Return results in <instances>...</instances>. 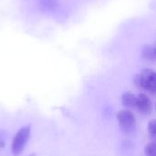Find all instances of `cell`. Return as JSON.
I'll return each mask as SVG.
<instances>
[{"mask_svg":"<svg viewBox=\"0 0 156 156\" xmlns=\"http://www.w3.org/2000/svg\"><path fill=\"white\" fill-rule=\"evenodd\" d=\"M134 83L138 88L154 94L156 92V73L151 69H144L134 77Z\"/></svg>","mask_w":156,"mask_h":156,"instance_id":"cell-1","label":"cell"},{"mask_svg":"<svg viewBox=\"0 0 156 156\" xmlns=\"http://www.w3.org/2000/svg\"><path fill=\"white\" fill-rule=\"evenodd\" d=\"M117 121L122 131L126 134H131L136 127V120L133 113L127 110H121L117 113Z\"/></svg>","mask_w":156,"mask_h":156,"instance_id":"cell-2","label":"cell"},{"mask_svg":"<svg viewBox=\"0 0 156 156\" xmlns=\"http://www.w3.org/2000/svg\"><path fill=\"white\" fill-rule=\"evenodd\" d=\"M30 131H31L30 126L27 125V126L22 127L16 133V135L13 139V142H12V146H11V150H12V153L14 155H18L23 152V150L29 139Z\"/></svg>","mask_w":156,"mask_h":156,"instance_id":"cell-3","label":"cell"},{"mask_svg":"<svg viewBox=\"0 0 156 156\" xmlns=\"http://www.w3.org/2000/svg\"><path fill=\"white\" fill-rule=\"evenodd\" d=\"M135 108L138 110L140 113L144 115H148L151 114L153 112V102L146 94L140 93L136 96Z\"/></svg>","mask_w":156,"mask_h":156,"instance_id":"cell-4","label":"cell"},{"mask_svg":"<svg viewBox=\"0 0 156 156\" xmlns=\"http://www.w3.org/2000/svg\"><path fill=\"white\" fill-rule=\"evenodd\" d=\"M122 103L127 110L134 109L136 106V96L132 92L126 91L122 95Z\"/></svg>","mask_w":156,"mask_h":156,"instance_id":"cell-5","label":"cell"},{"mask_svg":"<svg viewBox=\"0 0 156 156\" xmlns=\"http://www.w3.org/2000/svg\"><path fill=\"white\" fill-rule=\"evenodd\" d=\"M142 56L144 59L149 61H154L156 59V48L154 44L146 45L142 50Z\"/></svg>","mask_w":156,"mask_h":156,"instance_id":"cell-6","label":"cell"},{"mask_svg":"<svg viewBox=\"0 0 156 156\" xmlns=\"http://www.w3.org/2000/svg\"><path fill=\"white\" fill-rule=\"evenodd\" d=\"M145 156H156V144L154 142L149 143L144 148Z\"/></svg>","mask_w":156,"mask_h":156,"instance_id":"cell-7","label":"cell"},{"mask_svg":"<svg viewBox=\"0 0 156 156\" xmlns=\"http://www.w3.org/2000/svg\"><path fill=\"white\" fill-rule=\"evenodd\" d=\"M148 132L150 133V135L152 137H155L156 136V121L155 120H152L149 123H148Z\"/></svg>","mask_w":156,"mask_h":156,"instance_id":"cell-8","label":"cell"},{"mask_svg":"<svg viewBox=\"0 0 156 156\" xmlns=\"http://www.w3.org/2000/svg\"><path fill=\"white\" fill-rule=\"evenodd\" d=\"M29 156H34V154H32V155H29Z\"/></svg>","mask_w":156,"mask_h":156,"instance_id":"cell-9","label":"cell"}]
</instances>
